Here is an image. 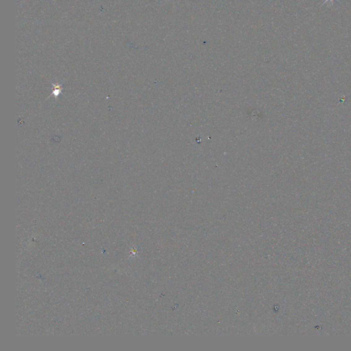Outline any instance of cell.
<instances>
[{
    "mask_svg": "<svg viewBox=\"0 0 351 351\" xmlns=\"http://www.w3.org/2000/svg\"><path fill=\"white\" fill-rule=\"evenodd\" d=\"M328 1H329V0H327V1H326V2H324V3H326V2H328ZM330 1H333V0H330Z\"/></svg>",
    "mask_w": 351,
    "mask_h": 351,
    "instance_id": "1",
    "label": "cell"
}]
</instances>
